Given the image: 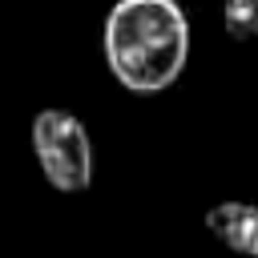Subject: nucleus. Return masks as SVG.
<instances>
[{"label": "nucleus", "instance_id": "nucleus-1", "mask_svg": "<svg viewBox=\"0 0 258 258\" xmlns=\"http://www.w3.org/2000/svg\"><path fill=\"white\" fill-rule=\"evenodd\" d=\"M105 64L129 93H165L189 60V20L177 0H117L101 28Z\"/></svg>", "mask_w": 258, "mask_h": 258}, {"label": "nucleus", "instance_id": "nucleus-4", "mask_svg": "<svg viewBox=\"0 0 258 258\" xmlns=\"http://www.w3.org/2000/svg\"><path fill=\"white\" fill-rule=\"evenodd\" d=\"M222 24L234 40L258 36V0H222Z\"/></svg>", "mask_w": 258, "mask_h": 258}, {"label": "nucleus", "instance_id": "nucleus-3", "mask_svg": "<svg viewBox=\"0 0 258 258\" xmlns=\"http://www.w3.org/2000/svg\"><path fill=\"white\" fill-rule=\"evenodd\" d=\"M206 230L242 258H258V202H218L206 210Z\"/></svg>", "mask_w": 258, "mask_h": 258}, {"label": "nucleus", "instance_id": "nucleus-2", "mask_svg": "<svg viewBox=\"0 0 258 258\" xmlns=\"http://www.w3.org/2000/svg\"><path fill=\"white\" fill-rule=\"evenodd\" d=\"M32 153L52 189L85 194L93 185V137L73 109H40L32 117Z\"/></svg>", "mask_w": 258, "mask_h": 258}]
</instances>
